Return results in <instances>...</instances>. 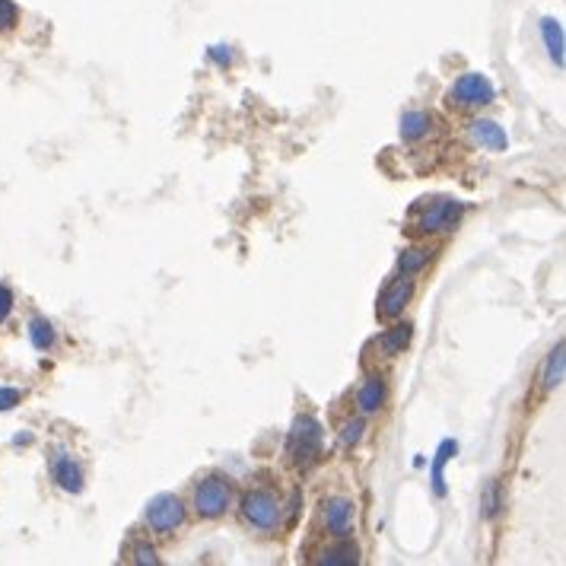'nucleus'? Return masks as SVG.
I'll use <instances>...</instances> for the list:
<instances>
[{
    "label": "nucleus",
    "mask_w": 566,
    "mask_h": 566,
    "mask_svg": "<svg viewBox=\"0 0 566 566\" xmlns=\"http://www.w3.org/2000/svg\"><path fill=\"white\" fill-rule=\"evenodd\" d=\"M16 20H20V10H16L13 0H0V32L13 29Z\"/></svg>",
    "instance_id": "nucleus-20"
},
{
    "label": "nucleus",
    "mask_w": 566,
    "mask_h": 566,
    "mask_svg": "<svg viewBox=\"0 0 566 566\" xmlns=\"http://www.w3.org/2000/svg\"><path fill=\"white\" fill-rule=\"evenodd\" d=\"M382 401H386V382L382 379H366L360 388V395H356V404H360L363 414H376L379 408H382Z\"/></svg>",
    "instance_id": "nucleus-11"
},
{
    "label": "nucleus",
    "mask_w": 566,
    "mask_h": 566,
    "mask_svg": "<svg viewBox=\"0 0 566 566\" xmlns=\"http://www.w3.org/2000/svg\"><path fill=\"white\" fill-rule=\"evenodd\" d=\"M29 340L36 350H48L54 344V328L48 318H32L29 322Z\"/></svg>",
    "instance_id": "nucleus-16"
},
{
    "label": "nucleus",
    "mask_w": 566,
    "mask_h": 566,
    "mask_svg": "<svg viewBox=\"0 0 566 566\" xmlns=\"http://www.w3.org/2000/svg\"><path fill=\"white\" fill-rule=\"evenodd\" d=\"M465 217V204L455 201V197H436L423 207L420 213V229L426 233H442V229L458 227V219Z\"/></svg>",
    "instance_id": "nucleus-5"
},
{
    "label": "nucleus",
    "mask_w": 566,
    "mask_h": 566,
    "mask_svg": "<svg viewBox=\"0 0 566 566\" xmlns=\"http://www.w3.org/2000/svg\"><path fill=\"white\" fill-rule=\"evenodd\" d=\"M233 503V487L223 477H207L195 487V509L204 519H219Z\"/></svg>",
    "instance_id": "nucleus-3"
},
{
    "label": "nucleus",
    "mask_w": 566,
    "mask_h": 566,
    "mask_svg": "<svg viewBox=\"0 0 566 566\" xmlns=\"http://www.w3.org/2000/svg\"><path fill=\"white\" fill-rule=\"evenodd\" d=\"M563 366H566L563 344H557V347L551 350V356H547V363H544V388H547V392L563 382Z\"/></svg>",
    "instance_id": "nucleus-15"
},
{
    "label": "nucleus",
    "mask_w": 566,
    "mask_h": 566,
    "mask_svg": "<svg viewBox=\"0 0 566 566\" xmlns=\"http://www.w3.org/2000/svg\"><path fill=\"white\" fill-rule=\"evenodd\" d=\"M471 134H474V140L481 147H487V150H506L509 147V137H506V131L499 128L497 121H474L471 124Z\"/></svg>",
    "instance_id": "nucleus-10"
},
{
    "label": "nucleus",
    "mask_w": 566,
    "mask_h": 566,
    "mask_svg": "<svg viewBox=\"0 0 566 566\" xmlns=\"http://www.w3.org/2000/svg\"><path fill=\"white\" fill-rule=\"evenodd\" d=\"M20 398H23V392H16V388H0V411L16 408Z\"/></svg>",
    "instance_id": "nucleus-23"
},
{
    "label": "nucleus",
    "mask_w": 566,
    "mask_h": 566,
    "mask_svg": "<svg viewBox=\"0 0 566 566\" xmlns=\"http://www.w3.org/2000/svg\"><path fill=\"white\" fill-rule=\"evenodd\" d=\"M430 115L426 112H408L404 118H401V137L404 140H420V137L430 134Z\"/></svg>",
    "instance_id": "nucleus-14"
},
{
    "label": "nucleus",
    "mask_w": 566,
    "mask_h": 566,
    "mask_svg": "<svg viewBox=\"0 0 566 566\" xmlns=\"http://www.w3.org/2000/svg\"><path fill=\"white\" fill-rule=\"evenodd\" d=\"M408 340H411V325H398L382 338V350H386V354H401V350L408 347Z\"/></svg>",
    "instance_id": "nucleus-18"
},
{
    "label": "nucleus",
    "mask_w": 566,
    "mask_h": 566,
    "mask_svg": "<svg viewBox=\"0 0 566 566\" xmlns=\"http://www.w3.org/2000/svg\"><path fill=\"white\" fill-rule=\"evenodd\" d=\"M10 312H13V290L0 283V322H7Z\"/></svg>",
    "instance_id": "nucleus-22"
},
{
    "label": "nucleus",
    "mask_w": 566,
    "mask_h": 566,
    "mask_svg": "<svg viewBox=\"0 0 566 566\" xmlns=\"http://www.w3.org/2000/svg\"><path fill=\"white\" fill-rule=\"evenodd\" d=\"M458 452V446H455L452 439H446L442 446H439L436 452V461H433V490H436V497H446V481H442V471H446L449 458Z\"/></svg>",
    "instance_id": "nucleus-13"
},
{
    "label": "nucleus",
    "mask_w": 566,
    "mask_h": 566,
    "mask_svg": "<svg viewBox=\"0 0 566 566\" xmlns=\"http://www.w3.org/2000/svg\"><path fill=\"white\" fill-rule=\"evenodd\" d=\"M541 38L544 45H547V54L554 58V64L557 68H563V26H560V20H541Z\"/></svg>",
    "instance_id": "nucleus-12"
},
{
    "label": "nucleus",
    "mask_w": 566,
    "mask_h": 566,
    "mask_svg": "<svg viewBox=\"0 0 566 566\" xmlns=\"http://www.w3.org/2000/svg\"><path fill=\"white\" fill-rule=\"evenodd\" d=\"M52 474H54V481H58L60 490H68V493L84 490V468H80L70 455L58 452V458L52 461Z\"/></svg>",
    "instance_id": "nucleus-9"
},
{
    "label": "nucleus",
    "mask_w": 566,
    "mask_h": 566,
    "mask_svg": "<svg viewBox=\"0 0 566 566\" xmlns=\"http://www.w3.org/2000/svg\"><path fill=\"white\" fill-rule=\"evenodd\" d=\"M354 519H356V506L354 499L347 497H334L325 503V525L334 538H350L354 535Z\"/></svg>",
    "instance_id": "nucleus-7"
},
{
    "label": "nucleus",
    "mask_w": 566,
    "mask_h": 566,
    "mask_svg": "<svg viewBox=\"0 0 566 566\" xmlns=\"http://www.w3.org/2000/svg\"><path fill=\"white\" fill-rule=\"evenodd\" d=\"M356 560H360V551H356V547H350V544H344V547H334V551L322 554V560H318V563H322V566H354Z\"/></svg>",
    "instance_id": "nucleus-17"
},
{
    "label": "nucleus",
    "mask_w": 566,
    "mask_h": 566,
    "mask_svg": "<svg viewBox=\"0 0 566 566\" xmlns=\"http://www.w3.org/2000/svg\"><path fill=\"white\" fill-rule=\"evenodd\" d=\"M134 560H137V563H150V566L159 563V557H156V551H153V547H137Z\"/></svg>",
    "instance_id": "nucleus-24"
},
{
    "label": "nucleus",
    "mask_w": 566,
    "mask_h": 566,
    "mask_svg": "<svg viewBox=\"0 0 566 566\" xmlns=\"http://www.w3.org/2000/svg\"><path fill=\"white\" fill-rule=\"evenodd\" d=\"M363 430H366V423H363V420L347 423V426H344V433H340V439H344V446H356V442L363 439Z\"/></svg>",
    "instance_id": "nucleus-21"
},
{
    "label": "nucleus",
    "mask_w": 566,
    "mask_h": 566,
    "mask_svg": "<svg viewBox=\"0 0 566 566\" xmlns=\"http://www.w3.org/2000/svg\"><path fill=\"white\" fill-rule=\"evenodd\" d=\"M185 522V506H181V499L172 497V493H159V497L150 499V506H147V525H150L156 535H169L175 531Z\"/></svg>",
    "instance_id": "nucleus-4"
},
{
    "label": "nucleus",
    "mask_w": 566,
    "mask_h": 566,
    "mask_svg": "<svg viewBox=\"0 0 566 566\" xmlns=\"http://www.w3.org/2000/svg\"><path fill=\"white\" fill-rule=\"evenodd\" d=\"M322 446V423L315 417H296L293 430H290V455L296 458V465L309 468Z\"/></svg>",
    "instance_id": "nucleus-1"
},
{
    "label": "nucleus",
    "mask_w": 566,
    "mask_h": 566,
    "mask_svg": "<svg viewBox=\"0 0 566 566\" xmlns=\"http://www.w3.org/2000/svg\"><path fill=\"white\" fill-rule=\"evenodd\" d=\"M411 296H414V280L401 274V280H395L392 287L382 293V306H379V312H382L386 318H398L401 312H404V306L411 302Z\"/></svg>",
    "instance_id": "nucleus-8"
},
{
    "label": "nucleus",
    "mask_w": 566,
    "mask_h": 566,
    "mask_svg": "<svg viewBox=\"0 0 566 566\" xmlns=\"http://www.w3.org/2000/svg\"><path fill=\"white\" fill-rule=\"evenodd\" d=\"M423 265H426V251H423V249H408V251H401L398 267H401V274H404V277L417 274Z\"/></svg>",
    "instance_id": "nucleus-19"
},
{
    "label": "nucleus",
    "mask_w": 566,
    "mask_h": 566,
    "mask_svg": "<svg viewBox=\"0 0 566 566\" xmlns=\"http://www.w3.org/2000/svg\"><path fill=\"white\" fill-rule=\"evenodd\" d=\"M211 54H213V60H219V64H233V52H229L227 45H213Z\"/></svg>",
    "instance_id": "nucleus-25"
},
{
    "label": "nucleus",
    "mask_w": 566,
    "mask_h": 566,
    "mask_svg": "<svg viewBox=\"0 0 566 566\" xmlns=\"http://www.w3.org/2000/svg\"><path fill=\"white\" fill-rule=\"evenodd\" d=\"M493 84L483 74H461L452 86V99L465 108H477V106H490L493 102Z\"/></svg>",
    "instance_id": "nucleus-6"
},
{
    "label": "nucleus",
    "mask_w": 566,
    "mask_h": 566,
    "mask_svg": "<svg viewBox=\"0 0 566 566\" xmlns=\"http://www.w3.org/2000/svg\"><path fill=\"white\" fill-rule=\"evenodd\" d=\"M242 515L255 525V529H277L280 519H283V506H280V497L271 490H251L242 499Z\"/></svg>",
    "instance_id": "nucleus-2"
}]
</instances>
